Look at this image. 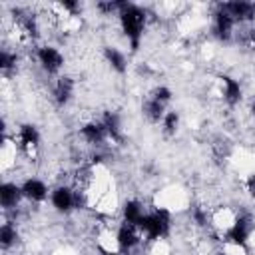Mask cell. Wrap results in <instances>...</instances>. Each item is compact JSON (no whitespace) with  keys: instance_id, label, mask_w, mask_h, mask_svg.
<instances>
[{"instance_id":"6da1fadb","label":"cell","mask_w":255,"mask_h":255,"mask_svg":"<svg viewBox=\"0 0 255 255\" xmlns=\"http://www.w3.org/2000/svg\"><path fill=\"white\" fill-rule=\"evenodd\" d=\"M118 24L129 50L137 52L141 48V40L147 28V10L133 2H122L118 12Z\"/></svg>"},{"instance_id":"7a4b0ae2","label":"cell","mask_w":255,"mask_h":255,"mask_svg":"<svg viewBox=\"0 0 255 255\" xmlns=\"http://www.w3.org/2000/svg\"><path fill=\"white\" fill-rule=\"evenodd\" d=\"M171 211L161 205H153V209H147L143 221L139 223V233L143 237V243L151 245L157 241H165L171 233Z\"/></svg>"},{"instance_id":"3957f363","label":"cell","mask_w":255,"mask_h":255,"mask_svg":"<svg viewBox=\"0 0 255 255\" xmlns=\"http://www.w3.org/2000/svg\"><path fill=\"white\" fill-rule=\"evenodd\" d=\"M255 233V219L249 211H237L231 225L221 233L223 245H233L241 249H249L251 237Z\"/></svg>"},{"instance_id":"277c9868","label":"cell","mask_w":255,"mask_h":255,"mask_svg":"<svg viewBox=\"0 0 255 255\" xmlns=\"http://www.w3.org/2000/svg\"><path fill=\"white\" fill-rule=\"evenodd\" d=\"M171 100H173V92L167 86L159 84V86L151 88L141 104V112H143L145 120L151 124H161L163 116L169 112Z\"/></svg>"},{"instance_id":"5b68a950","label":"cell","mask_w":255,"mask_h":255,"mask_svg":"<svg viewBox=\"0 0 255 255\" xmlns=\"http://www.w3.org/2000/svg\"><path fill=\"white\" fill-rule=\"evenodd\" d=\"M34 58L40 66V70L48 76H62L60 72L64 70V64H66V58L62 54V50L58 46H52V44H42L36 48L34 52Z\"/></svg>"},{"instance_id":"8992f818","label":"cell","mask_w":255,"mask_h":255,"mask_svg":"<svg viewBox=\"0 0 255 255\" xmlns=\"http://www.w3.org/2000/svg\"><path fill=\"white\" fill-rule=\"evenodd\" d=\"M40 141H42V135L34 124H20L18 126L16 135H14V143H16L20 153H24L26 157H34L36 151L40 149Z\"/></svg>"},{"instance_id":"52a82bcc","label":"cell","mask_w":255,"mask_h":255,"mask_svg":"<svg viewBox=\"0 0 255 255\" xmlns=\"http://www.w3.org/2000/svg\"><path fill=\"white\" fill-rule=\"evenodd\" d=\"M143 245V237L139 233L137 227L128 225V223H120L116 229V247H118V255H131L135 249H139Z\"/></svg>"},{"instance_id":"ba28073f","label":"cell","mask_w":255,"mask_h":255,"mask_svg":"<svg viewBox=\"0 0 255 255\" xmlns=\"http://www.w3.org/2000/svg\"><path fill=\"white\" fill-rule=\"evenodd\" d=\"M235 28H237L235 20L217 4L215 12L211 16V34H213V38L219 40V42H229L235 36Z\"/></svg>"},{"instance_id":"9c48e42d","label":"cell","mask_w":255,"mask_h":255,"mask_svg":"<svg viewBox=\"0 0 255 255\" xmlns=\"http://www.w3.org/2000/svg\"><path fill=\"white\" fill-rule=\"evenodd\" d=\"M217 88H219V96H221L223 104H227L229 108H235V106L241 104L243 86L237 78H233L229 74H219L217 76Z\"/></svg>"},{"instance_id":"30bf717a","label":"cell","mask_w":255,"mask_h":255,"mask_svg":"<svg viewBox=\"0 0 255 255\" xmlns=\"http://www.w3.org/2000/svg\"><path fill=\"white\" fill-rule=\"evenodd\" d=\"M20 187H22L24 201H30V203H44L50 199V193H52V187L42 177H36V175L26 177L20 183Z\"/></svg>"},{"instance_id":"8fae6325","label":"cell","mask_w":255,"mask_h":255,"mask_svg":"<svg viewBox=\"0 0 255 255\" xmlns=\"http://www.w3.org/2000/svg\"><path fill=\"white\" fill-rule=\"evenodd\" d=\"M219 6L235 20L237 26H241V24H251V22L255 20V2L231 0V2H221Z\"/></svg>"},{"instance_id":"7c38bea8","label":"cell","mask_w":255,"mask_h":255,"mask_svg":"<svg viewBox=\"0 0 255 255\" xmlns=\"http://www.w3.org/2000/svg\"><path fill=\"white\" fill-rule=\"evenodd\" d=\"M80 137H82V141L86 143V145H90V147H102L106 141H110L108 139V131H106V128H104V124H102V120H90V122H86L82 128H80Z\"/></svg>"},{"instance_id":"4fadbf2b","label":"cell","mask_w":255,"mask_h":255,"mask_svg":"<svg viewBox=\"0 0 255 255\" xmlns=\"http://www.w3.org/2000/svg\"><path fill=\"white\" fill-rule=\"evenodd\" d=\"M76 96V82L72 76H58L52 88V98L58 108H66Z\"/></svg>"},{"instance_id":"5bb4252c","label":"cell","mask_w":255,"mask_h":255,"mask_svg":"<svg viewBox=\"0 0 255 255\" xmlns=\"http://www.w3.org/2000/svg\"><path fill=\"white\" fill-rule=\"evenodd\" d=\"M22 201H24V195H22L20 183H16V181H2V185H0V205H2V209L6 213L8 211H16Z\"/></svg>"},{"instance_id":"9a60e30c","label":"cell","mask_w":255,"mask_h":255,"mask_svg":"<svg viewBox=\"0 0 255 255\" xmlns=\"http://www.w3.org/2000/svg\"><path fill=\"white\" fill-rule=\"evenodd\" d=\"M102 58L110 66V70L116 72L118 76H126L128 74L129 60H128V56H126V52L122 48H118V46H104Z\"/></svg>"},{"instance_id":"2e32d148","label":"cell","mask_w":255,"mask_h":255,"mask_svg":"<svg viewBox=\"0 0 255 255\" xmlns=\"http://www.w3.org/2000/svg\"><path fill=\"white\" fill-rule=\"evenodd\" d=\"M145 213H147V207H145V203L141 199L131 197V199H126L124 205H122V221L128 223V225L139 227V223L143 221Z\"/></svg>"},{"instance_id":"e0dca14e","label":"cell","mask_w":255,"mask_h":255,"mask_svg":"<svg viewBox=\"0 0 255 255\" xmlns=\"http://www.w3.org/2000/svg\"><path fill=\"white\" fill-rule=\"evenodd\" d=\"M100 120H102V124L106 128V131H108V139L120 143L124 139V126H122L120 114L114 112V110H108V112H104V116Z\"/></svg>"},{"instance_id":"ac0fdd59","label":"cell","mask_w":255,"mask_h":255,"mask_svg":"<svg viewBox=\"0 0 255 255\" xmlns=\"http://www.w3.org/2000/svg\"><path fill=\"white\" fill-rule=\"evenodd\" d=\"M20 239V231H18V225L14 219H6L2 225H0V245L4 251L12 249Z\"/></svg>"},{"instance_id":"d6986e66","label":"cell","mask_w":255,"mask_h":255,"mask_svg":"<svg viewBox=\"0 0 255 255\" xmlns=\"http://www.w3.org/2000/svg\"><path fill=\"white\" fill-rule=\"evenodd\" d=\"M159 126H161L163 135H167V137L175 135V133L179 131V126H181V116H179V112H177V110H169V112L163 116V120H161Z\"/></svg>"},{"instance_id":"ffe728a7","label":"cell","mask_w":255,"mask_h":255,"mask_svg":"<svg viewBox=\"0 0 255 255\" xmlns=\"http://www.w3.org/2000/svg\"><path fill=\"white\" fill-rule=\"evenodd\" d=\"M16 68H18V54L10 48H2V52H0V70H2V74L8 76V74L16 72Z\"/></svg>"},{"instance_id":"44dd1931","label":"cell","mask_w":255,"mask_h":255,"mask_svg":"<svg viewBox=\"0 0 255 255\" xmlns=\"http://www.w3.org/2000/svg\"><path fill=\"white\" fill-rule=\"evenodd\" d=\"M245 191H247V195L255 201V173L247 175V179H245Z\"/></svg>"},{"instance_id":"7402d4cb","label":"cell","mask_w":255,"mask_h":255,"mask_svg":"<svg viewBox=\"0 0 255 255\" xmlns=\"http://www.w3.org/2000/svg\"><path fill=\"white\" fill-rule=\"evenodd\" d=\"M247 38H249V44H251V48L255 50V26H253V28L247 32Z\"/></svg>"},{"instance_id":"603a6c76","label":"cell","mask_w":255,"mask_h":255,"mask_svg":"<svg viewBox=\"0 0 255 255\" xmlns=\"http://www.w3.org/2000/svg\"><path fill=\"white\" fill-rule=\"evenodd\" d=\"M249 114H251V118L255 120V100H253V102L249 104Z\"/></svg>"}]
</instances>
